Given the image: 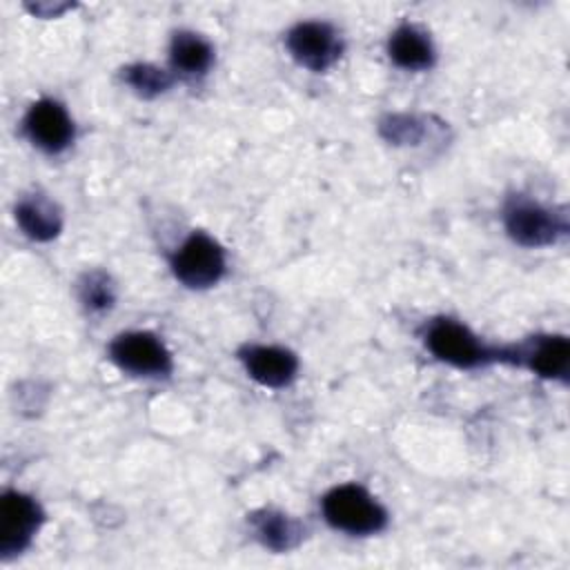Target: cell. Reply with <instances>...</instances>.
Wrapping results in <instances>:
<instances>
[{
	"label": "cell",
	"instance_id": "cell-2",
	"mask_svg": "<svg viewBox=\"0 0 570 570\" xmlns=\"http://www.w3.org/2000/svg\"><path fill=\"white\" fill-rule=\"evenodd\" d=\"M425 347L434 358L454 367H479L494 361H505V347L497 350L485 345L468 325L441 316L425 325Z\"/></svg>",
	"mask_w": 570,
	"mask_h": 570
},
{
	"label": "cell",
	"instance_id": "cell-16",
	"mask_svg": "<svg viewBox=\"0 0 570 570\" xmlns=\"http://www.w3.org/2000/svg\"><path fill=\"white\" fill-rule=\"evenodd\" d=\"M122 80L142 98H156L160 94H165L174 76L167 69H160L151 62H134L129 67L122 69Z\"/></svg>",
	"mask_w": 570,
	"mask_h": 570
},
{
	"label": "cell",
	"instance_id": "cell-15",
	"mask_svg": "<svg viewBox=\"0 0 570 570\" xmlns=\"http://www.w3.org/2000/svg\"><path fill=\"white\" fill-rule=\"evenodd\" d=\"M76 289H78V301L91 314H102V312L111 309L116 303V285H114L111 276L102 269L85 272L78 278Z\"/></svg>",
	"mask_w": 570,
	"mask_h": 570
},
{
	"label": "cell",
	"instance_id": "cell-1",
	"mask_svg": "<svg viewBox=\"0 0 570 570\" xmlns=\"http://www.w3.org/2000/svg\"><path fill=\"white\" fill-rule=\"evenodd\" d=\"M325 521L345 534L370 537L387 525V510L358 483H343L321 501Z\"/></svg>",
	"mask_w": 570,
	"mask_h": 570
},
{
	"label": "cell",
	"instance_id": "cell-14",
	"mask_svg": "<svg viewBox=\"0 0 570 570\" xmlns=\"http://www.w3.org/2000/svg\"><path fill=\"white\" fill-rule=\"evenodd\" d=\"M171 69L180 76H205L214 62L212 45L196 31H176L169 42Z\"/></svg>",
	"mask_w": 570,
	"mask_h": 570
},
{
	"label": "cell",
	"instance_id": "cell-3",
	"mask_svg": "<svg viewBox=\"0 0 570 570\" xmlns=\"http://www.w3.org/2000/svg\"><path fill=\"white\" fill-rule=\"evenodd\" d=\"M503 227L517 245L532 249L548 247L568 232L566 214L525 196H514L505 203Z\"/></svg>",
	"mask_w": 570,
	"mask_h": 570
},
{
	"label": "cell",
	"instance_id": "cell-4",
	"mask_svg": "<svg viewBox=\"0 0 570 570\" xmlns=\"http://www.w3.org/2000/svg\"><path fill=\"white\" fill-rule=\"evenodd\" d=\"M225 249L205 232H191L171 256V272L189 289L216 285L225 274Z\"/></svg>",
	"mask_w": 570,
	"mask_h": 570
},
{
	"label": "cell",
	"instance_id": "cell-10",
	"mask_svg": "<svg viewBox=\"0 0 570 570\" xmlns=\"http://www.w3.org/2000/svg\"><path fill=\"white\" fill-rule=\"evenodd\" d=\"M238 358L252 381L272 390L289 385L298 372L296 354L281 345H245Z\"/></svg>",
	"mask_w": 570,
	"mask_h": 570
},
{
	"label": "cell",
	"instance_id": "cell-12",
	"mask_svg": "<svg viewBox=\"0 0 570 570\" xmlns=\"http://www.w3.org/2000/svg\"><path fill=\"white\" fill-rule=\"evenodd\" d=\"M387 56L396 67L405 71H425L434 65L436 51L428 31L405 22L390 33Z\"/></svg>",
	"mask_w": 570,
	"mask_h": 570
},
{
	"label": "cell",
	"instance_id": "cell-5",
	"mask_svg": "<svg viewBox=\"0 0 570 570\" xmlns=\"http://www.w3.org/2000/svg\"><path fill=\"white\" fill-rule=\"evenodd\" d=\"M109 358L116 367L140 379H165L174 370L171 352L151 332H122L109 343Z\"/></svg>",
	"mask_w": 570,
	"mask_h": 570
},
{
	"label": "cell",
	"instance_id": "cell-13",
	"mask_svg": "<svg viewBox=\"0 0 570 570\" xmlns=\"http://www.w3.org/2000/svg\"><path fill=\"white\" fill-rule=\"evenodd\" d=\"M249 525L254 530V537L274 552H287L296 548L303 539V525L294 517H289L283 510L263 508L249 517Z\"/></svg>",
	"mask_w": 570,
	"mask_h": 570
},
{
	"label": "cell",
	"instance_id": "cell-17",
	"mask_svg": "<svg viewBox=\"0 0 570 570\" xmlns=\"http://www.w3.org/2000/svg\"><path fill=\"white\" fill-rule=\"evenodd\" d=\"M379 129L381 136L394 145H416L425 134L423 120L412 114H390L381 120Z\"/></svg>",
	"mask_w": 570,
	"mask_h": 570
},
{
	"label": "cell",
	"instance_id": "cell-8",
	"mask_svg": "<svg viewBox=\"0 0 570 570\" xmlns=\"http://www.w3.org/2000/svg\"><path fill=\"white\" fill-rule=\"evenodd\" d=\"M29 142L47 154L65 151L73 140V120L65 105L53 98L36 100L22 120Z\"/></svg>",
	"mask_w": 570,
	"mask_h": 570
},
{
	"label": "cell",
	"instance_id": "cell-6",
	"mask_svg": "<svg viewBox=\"0 0 570 570\" xmlns=\"http://www.w3.org/2000/svg\"><path fill=\"white\" fill-rule=\"evenodd\" d=\"M285 47L301 67L321 73L341 58L343 38L336 27L325 20H303L287 31Z\"/></svg>",
	"mask_w": 570,
	"mask_h": 570
},
{
	"label": "cell",
	"instance_id": "cell-9",
	"mask_svg": "<svg viewBox=\"0 0 570 570\" xmlns=\"http://www.w3.org/2000/svg\"><path fill=\"white\" fill-rule=\"evenodd\" d=\"M505 363L525 365L541 379L566 381L570 372V341L561 334L532 336L517 347H505Z\"/></svg>",
	"mask_w": 570,
	"mask_h": 570
},
{
	"label": "cell",
	"instance_id": "cell-7",
	"mask_svg": "<svg viewBox=\"0 0 570 570\" xmlns=\"http://www.w3.org/2000/svg\"><path fill=\"white\" fill-rule=\"evenodd\" d=\"M45 521L40 503L20 492L7 490L0 499V557L11 559L24 552Z\"/></svg>",
	"mask_w": 570,
	"mask_h": 570
},
{
	"label": "cell",
	"instance_id": "cell-11",
	"mask_svg": "<svg viewBox=\"0 0 570 570\" xmlns=\"http://www.w3.org/2000/svg\"><path fill=\"white\" fill-rule=\"evenodd\" d=\"M22 234L36 243H49L62 232V212L47 194H24L13 209Z\"/></svg>",
	"mask_w": 570,
	"mask_h": 570
}]
</instances>
